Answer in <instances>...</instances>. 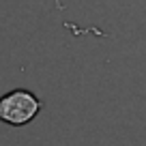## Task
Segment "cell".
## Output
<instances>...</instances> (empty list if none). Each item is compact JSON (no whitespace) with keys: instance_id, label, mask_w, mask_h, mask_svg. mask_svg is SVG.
I'll return each instance as SVG.
<instances>
[{"instance_id":"obj_1","label":"cell","mask_w":146,"mask_h":146,"mask_svg":"<svg viewBox=\"0 0 146 146\" xmlns=\"http://www.w3.org/2000/svg\"><path fill=\"white\" fill-rule=\"evenodd\" d=\"M41 112V101L30 90L15 88L0 97V120L11 127H24Z\"/></svg>"}]
</instances>
